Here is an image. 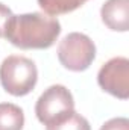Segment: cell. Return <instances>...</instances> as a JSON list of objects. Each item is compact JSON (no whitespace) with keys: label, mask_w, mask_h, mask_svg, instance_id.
Wrapping results in <instances>:
<instances>
[{"label":"cell","mask_w":129,"mask_h":130,"mask_svg":"<svg viewBox=\"0 0 129 130\" xmlns=\"http://www.w3.org/2000/svg\"><path fill=\"white\" fill-rule=\"evenodd\" d=\"M61 35L58 18L41 12H28L12 15L6 26L5 38L23 50H43L52 47Z\"/></svg>","instance_id":"cell-1"},{"label":"cell","mask_w":129,"mask_h":130,"mask_svg":"<svg viewBox=\"0 0 129 130\" xmlns=\"http://www.w3.org/2000/svg\"><path fill=\"white\" fill-rule=\"evenodd\" d=\"M38 82V70L32 59L12 55L3 59L0 65V83L3 89L14 95H28Z\"/></svg>","instance_id":"cell-2"},{"label":"cell","mask_w":129,"mask_h":130,"mask_svg":"<svg viewBox=\"0 0 129 130\" xmlns=\"http://www.w3.org/2000/svg\"><path fill=\"white\" fill-rule=\"evenodd\" d=\"M58 59L70 71H85L96 59V45L88 35L71 32L65 35L58 45Z\"/></svg>","instance_id":"cell-3"},{"label":"cell","mask_w":129,"mask_h":130,"mask_svg":"<svg viewBox=\"0 0 129 130\" xmlns=\"http://www.w3.org/2000/svg\"><path fill=\"white\" fill-rule=\"evenodd\" d=\"M74 110V100L64 85L49 86L36 100L35 113L41 124L47 126L62 115Z\"/></svg>","instance_id":"cell-4"},{"label":"cell","mask_w":129,"mask_h":130,"mask_svg":"<svg viewBox=\"0 0 129 130\" xmlns=\"http://www.w3.org/2000/svg\"><path fill=\"white\" fill-rule=\"evenodd\" d=\"M99 86L120 100L129 97V61L125 56L109 59L100 67L97 73Z\"/></svg>","instance_id":"cell-5"},{"label":"cell","mask_w":129,"mask_h":130,"mask_svg":"<svg viewBox=\"0 0 129 130\" xmlns=\"http://www.w3.org/2000/svg\"><path fill=\"white\" fill-rule=\"evenodd\" d=\"M100 17L108 29L114 32H128L129 0H106L102 5Z\"/></svg>","instance_id":"cell-6"},{"label":"cell","mask_w":129,"mask_h":130,"mask_svg":"<svg viewBox=\"0 0 129 130\" xmlns=\"http://www.w3.org/2000/svg\"><path fill=\"white\" fill-rule=\"evenodd\" d=\"M23 109L14 103H0V130H23Z\"/></svg>","instance_id":"cell-7"},{"label":"cell","mask_w":129,"mask_h":130,"mask_svg":"<svg viewBox=\"0 0 129 130\" xmlns=\"http://www.w3.org/2000/svg\"><path fill=\"white\" fill-rule=\"evenodd\" d=\"M46 130H91V126L85 117H82L76 110H71L56 121L47 124Z\"/></svg>","instance_id":"cell-8"},{"label":"cell","mask_w":129,"mask_h":130,"mask_svg":"<svg viewBox=\"0 0 129 130\" xmlns=\"http://www.w3.org/2000/svg\"><path fill=\"white\" fill-rule=\"evenodd\" d=\"M38 6L50 17L62 15L76 11L81 8L87 0H36Z\"/></svg>","instance_id":"cell-9"},{"label":"cell","mask_w":129,"mask_h":130,"mask_svg":"<svg viewBox=\"0 0 129 130\" xmlns=\"http://www.w3.org/2000/svg\"><path fill=\"white\" fill-rule=\"evenodd\" d=\"M100 130H129V120L125 117H119V118H112L109 121H106Z\"/></svg>","instance_id":"cell-10"},{"label":"cell","mask_w":129,"mask_h":130,"mask_svg":"<svg viewBox=\"0 0 129 130\" xmlns=\"http://www.w3.org/2000/svg\"><path fill=\"white\" fill-rule=\"evenodd\" d=\"M12 11L6 6V5H3V3H0V38H5V32H6V26H8V23H9V20L12 18Z\"/></svg>","instance_id":"cell-11"}]
</instances>
